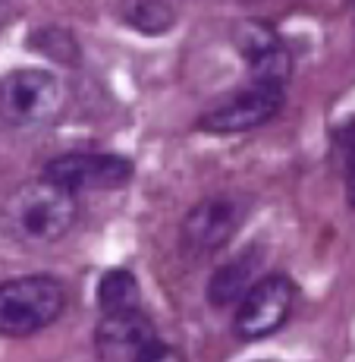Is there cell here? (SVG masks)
Masks as SVG:
<instances>
[{
  "instance_id": "6da1fadb",
  "label": "cell",
  "mask_w": 355,
  "mask_h": 362,
  "mask_svg": "<svg viewBox=\"0 0 355 362\" xmlns=\"http://www.w3.org/2000/svg\"><path fill=\"white\" fill-rule=\"evenodd\" d=\"M76 218H79V202L73 192L41 177L4 199L0 233L19 246H47L64 240L76 227Z\"/></svg>"
},
{
  "instance_id": "7a4b0ae2",
  "label": "cell",
  "mask_w": 355,
  "mask_h": 362,
  "mask_svg": "<svg viewBox=\"0 0 355 362\" xmlns=\"http://www.w3.org/2000/svg\"><path fill=\"white\" fill-rule=\"evenodd\" d=\"M66 305L64 284L47 274L13 277L0 284V337L23 340L44 331Z\"/></svg>"
},
{
  "instance_id": "3957f363",
  "label": "cell",
  "mask_w": 355,
  "mask_h": 362,
  "mask_svg": "<svg viewBox=\"0 0 355 362\" xmlns=\"http://www.w3.org/2000/svg\"><path fill=\"white\" fill-rule=\"evenodd\" d=\"M64 110V86L47 69H16L0 79V117L13 127H41Z\"/></svg>"
},
{
  "instance_id": "277c9868",
  "label": "cell",
  "mask_w": 355,
  "mask_h": 362,
  "mask_svg": "<svg viewBox=\"0 0 355 362\" xmlns=\"http://www.w3.org/2000/svg\"><path fill=\"white\" fill-rule=\"evenodd\" d=\"M283 107V86L270 82H248L236 92L217 98L207 110H201L198 127L214 136H233V132L258 129L267 120H274Z\"/></svg>"
},
{
  "instance_id": "5b68a950",
  "label": "cell",
  "mask_w": 355,
  "mask_h": 362,
  "mask_svg": "<svg viewBox=\"0 0 355 362\" xmlns=\"http://www.w3.org/2000/svg\"><path fill=\"white\" fill-rule=\"evenodd\" d=\"M292 303H296V287L287 274H267L258 277L246 296L236 303L233 328L242 340H261L270 337L287 325Z\"/></svg>"
},
{
  "instance_id": "8992f818",
  "label": "cell",
  "mask_w": 355,
  "mask_h": 362,
  "mask_svg": "<svg viewBox=\"0 0 355 362\" xmlns=\"http://www.w3.org/2000/svg\"><path fill=\"white\" fill-rule=\"evenodd\" d=\"M44 180L57 183L66 192L85 189H120L132 180V161L123 155H101V151H76L60 155L44 167Z\"/></svg>"
},
{
  "instance_id": "52a82bcc",
  "label": "cell",
  "mask_w": 355,
  "mask_h": 362,
  "mask_svg": "<svg viewBox=\"0 0 355 362\" xmlns=\"http://www.w3.org/2000/svg\"><path fill=\"white\" fill-rule=\"evenodd\" d=\"M246 208L233 196L205 199L186 214L183 221V246L192 255H211L227 246V240L239 230Z\"/></svg>"
},
{
  "instance_id": "ba28073f",
  "label": "cell",
  "mask_w": 355,
  "mask_h": 362,
  "mask_svg": "<svg viewBox=\"0 0 355 362\" xmlns=\"http://www.w3.org/2000/svg\"><path fill=\"white\" fill-rule=\"evenodd\" d=\"M155 325L142 309L110 312L101 315L95 328V344L107 362H136L138 353L148 344H155Z\"/></svg>"
},
{
  "instance_id": "9c48e42d",
  "label": "cell",
  "mask_w": 355,
  "mask_h": 362,
  "mask_svg": "<svg viewBox=\"0 0 355 362\" xmlns=\"http://www.w3.org/2000/svg\"><path fill=\"white\" fill-rule=\"evenodd\" d=\"M236 45L252 69L255 82H270V86H287L289 79V54L280 45L274 29L264 23H242L236 29Z\"/></svg>"
},
{
  "instance_id": "30bf717a",
  "label": "cell",
  "mask_w": 355,
  "mask_h": 362,
  "mask_svg": "<svg viewBox=\"0 0 355 362\" xmlns=\"http://www.w3.org/2000/svg\"><path fill=\"white\" fill-rule=\"evenodd\" d=\"M261 262H264L261 249H246V252H239L227 264H220L211 274V281H207V299H211V305L227 309V305L239 303L246 296V290L258 281Z\"/></svg>"
},
{
  "instance_id": "8fae6325",
  "label": "cell",
  "mask_w": 355,
  "mask_h": 362,
  "mask_svg": "<svg viewBox=\"0 0 355 362\" xmlns=\"http://www.w3.org/2000/svg\"><path fill=\"white\" fill-rule=\"evenodd\" d=\"M97 305H101V315L142 309V293H138L136 274L126 268L107 271V274L101 277V284H97Z\"/></svg>"
},
{
  "instance_id": "7c38bea8",
  "label": "cell",
  "mask_w": 355,
  "mask_h": 362,
  "mask_svg": "<svg viewBox=\"0 0 355 362\" xmlns=\"http://www.w3.org/2000/svg\"><path fill=\"white\" fill-rule=\"evenodd\" d=\"M123 19L145 35H161L173 25V6L167 0H123Z\"/></svg>"
},
{
  "instance_id": "4fadbf2b",
  "label": "cell",
  "mask_w": 355,
  "mask_h": 362,
  "mask_svg": "<svg viewBox=\"0 0 355 362\" xmlns=\"http://www.w3.org/2000/svg\"><path fill=\"white\" fill-rule=\"evenodd\" d=\"M136 362H179V356L170 350V346H164L161 340H155V344H148L142 353H138Z\"/></svg>"
},
{
  "instance_id": "5bb4252c",
  "label": "cell",
  "mask_w": 355,
  "mask_h": 362,
  "mask_svg": "<svg viewBox=\"0 0 355 362\" xmlns=\"http://www.w3.org/2000/svg\"><path fill=\"white\" fill-rule=\"evenodd\" d=\"M346 202L355 208V164L349 167V177H346Z\"/></svg>"
}]
</instances>
